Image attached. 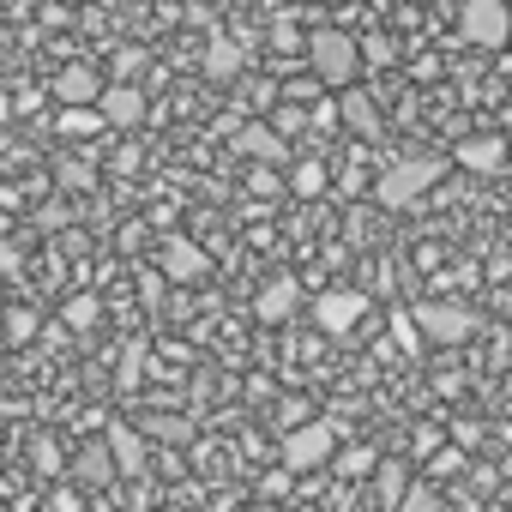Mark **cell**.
<instances>
[{"mask_svg": "<svg viewBox=\"0 0 512 512\" xmlns=\"http://www.w3.org/2000/svg\"><path fill=\"white\" fill-rule=\"evenodd\" d=\"M308 61H314V79L326 85V91H344V85H356L362 79V43L350 37V31H314L308 37Z\"/></svg>", "mask_w": 512, "mask_h": 512, "instance_id": "obj_1", "label": "cell"}, {"mask_svg": "<svg viewBox=\"0 0 512 512\" xmlns=\"http://www.w3.org/2000/svg\"><path fill=\"white\" fill-rule=\"evenodd\" d=\"M434 181H440V157H398V163L374 181V199L398 211V205H416Z\"/></svg>", "mask_w": 512, "mask_h": 512, "instance_id": "obj_2", "label": "cell"}, {"mask_svg": "<svg viewBox=\"0 0 512 512\" xmlns=\"http://www.w3.org/2000/svg\"><path fill=\"white\" fill-rule=\"evenodd\" d=\"M458 31H464V43L470 49H506L512 43V7L506 0H464L458 7Z\"/></svg>", "mask_w": 512, "mask_h": 512, "instance_id": "obj_3", "label": "cell"}, {"mask_svg": "<svg viewBox=\"0 0 512 512\" xmlns=\"http://www.w3.org/2000/svg\"><path fill=\"white\" fill-rule=\"evenodd\" d=\"M332 452H338V428L332 422H296L290 428V440H284V470H320V464H332Z\"/></svg>", "mask_w": 512, "mask_h": 512, "instance_id": "obj_4", "label": "cell"}, {"mask_svg": "<svg viewBox=\"0 0 512 512\" xmlns=\"http://www.w3.org/2000/svg\"><path fill=\"white\" fill-rule=\"evenodd\" d=\"M362 320H368V296H362V290H326V296L314 302V326H320L326 338H350Z\"/></svg>", "mask_w": 512, "mask_h": 512, "instance_id": "obj_5", "label": "cell"}, {"mask_svg": "<svg viewBox=\"0 0 512 512\" xmlns=\"http://www.w3.org/2000/svg\"><path fill=\"white\" fill-rule=\"evenodd\" d=\"M416 326H422L428 344H446V350H452V344H464V338L476 332V314L458 308V302H422V308H416Z\"/></svg>", "mask_w": 512, "mask_h": 512, "instance_id": "obj_6", "label": "cell"}, {"mask_svg": "<svg viewBox=\"0 0 512 512\" xmlns=\"http://www.w3.org/2000/svg\"><path fill=\"white\" fill-rule=\"evenodd\" d=\"M97 103H103V115H109V127H115V133H133V127H145V115H151V103H145L139 79H109Z\"/></svg>", "mask_w": 512, "mask_h": 512, "instance_id": "obj_7", "label": "cell"}, {"mask_svg": "<svg viewBox=\"0 0 512 512\" xmlns=\"http://www.w3.org/2000/svg\"><path fill=\"white\" fill-rule=\"evenodd\" d=\"M205 272H211V253L205 247H193L187 235L163 241V278L169 284H205Z\"/></svg>", "mask_w": 512, "mask_h": 512, "instance_id": "obj_8", "label": "cell"}, {"mask_svg": "<svg viewBox=\"0 0 512 512\" xmlns=\"http://www.w3.org/2000/svg\"><path fill=\"white\" fill-rule=\"evenodd\" d=\"M458 169H470V175H506L512 169V145L500 133H476V139L458 145Z\"/></svg>", "mask_w": 512, "mask_h": 512, "instance_id": "obj_9", "label": "cell"}, {"mask_svg": "<svg viewBox=\"0 0 512 512\" xmlns=\"http://www.w3.org/2000/svg\"><path fill=\"white\" fill-rule=\"evenodd\" d=\"M103 73L91 67V61H73V67H61L55 79H49V91H55V103H97L103 97Z\"/></svg>", "mask_w": 512, "mask_h": 512, "instance_id": "obj_10", "label": "cell"}, {"mask_svg": "<svg viewBox=\"0 0 512 512\" xmlns=\"http://www.w3.org/2000/svg\"><path fill=\"white\" fill-rule=\"evenodd\" d=\"M73 476H79V488H109V482L121 476V464H115V446H109V434L73 452Z\"/></svg>", "mask_w": 512, "mask_h": 512, "instance_id": "obj_11", "label": "cell"}, {"mask_svg": "<svg viewBox=\"0 0 512 512\" xmlns=\"http://www.w3.org/2000/svg\"><path fill=\"white\" fill-rule=\"evenodd\" d=\"M296 308H302V284H296V278H272V284L260 290V302H253V314H260L266 326L296 320Z\"/></svg>", "mask_w": 512, "mask_h": 512, "instance_id": "obj_12", "label": "cell"}, {"mask_svg": "<svg viewBox=\"0 0 512 512\" xmlns=\"http://www.w3.org/2000/svg\"><path fill=\"white\" fill-rule=\"evenodd\" d=\"M235 151L253 157V163H284V133H278V121H247V127L235 133Z\"/></svg>", "mask_w": 512, "mask_h": 512, "instance_id": "obj_13", "label": "cell"}, {"mask_svg": "<svg viewBox=\"0 0 512 512\" xmlns=\"http://www.w3.org/2000/svg\"><path fill=\"white\" fill-rule=\"evenodd\" d=\"M55 133H61V139H97V133H115V127H109L103 103H61Z\"/></svg>", "mask_w": 512, "mask_h": 512, "instance_id": "obj_14", "label": "cell"}, {"mask_svg": "<svg viewBox=\"0 0 512 512\" xmlns=\"http://www.w3.org/2000/svg\"><path fill=\"white\" fill-rule=\"evenodd\" d=\"M338 115H344V127H350V133H362V139H374V133H380V103H374L362 85H344V91H338Z\"/></svg>", "mask_w": 512, "mask_h": 512, "instance_id": "obj_15", "label": "cell"}, {"mask_svg": "<svg viewBox=\"0 0 512 512\" xmlns=\"http://www.w3.org/2000/svg\"><path fill=\"white\" fill-rule=\"evenodd\" d=\"M103 434H109V446H115V464H121V476H145V470H151V464H145V458H151V452H145V428L109 422Z\"/></svg>", "mask_w": 512, "mask_h": 512, "instance_id": "obj_16", "label": "cell"}, {"mask_svg": "<svg viewBox=\"0 0 512 512\" xmlns=\"http://www.w3.org/2000/svg\"><path fill=\"white\" fill-rule=\"evenodd\" d=\"M241 67H247V49H241L235 37H211V43H205V79L235 85V79H241Z\"/></svg>", "mask_w": 512, "mask_h": 512, "instance_id": "obj_17", "label": "cell"}, {"mask_svg": "<svg viewBox=\"0 0 512 512\" xmlns=\"http://www.w3.org/2000/svg\"><path fill=\"white\" fill-rule=\"evenodd\" d=\"M404 494H410V464H398V458H380L374 500H380V506H392V512H404Z\"/></svg>", "mask_w": 512, "mask_h": 512, "instance_id": "obj_18", "label": "cell"}, {"mask_svg": "<svg viewBox=\"0 0 512 512\" xmlns=\"http://www.w3.org/2000/svg\"><path fill=\"white\" fill-rule=\"evenodd\" d=\"M332 187V169L320 163V157H302V163H290V193L296 199H320Z\"/></svg>", "mask_w": 512, "mask_h": 512, "instance_id": "obj_19", "label": "cell"}, {"mask_svg": "<svg viewBox=\"0 0 512 512\" xmlns=\"http://www.w3.org/2000/svg\"><path fill=\"white\" fill-rule=\"evenodd\" d=\"M61 320H67V332H91V326L103 320V302H97V296H67Z\"/></svg>", "mask_w": 512, "mask_h": 512, "instance_id": "obj_20", "label": "cell"}, {"mask_svg": "<svg viewBox=\"0 0 512 512\" xmlns=\"http://www.w3.org/2000/svg\"><path fill=\"white\" fill-rule=\"evenodd\" d=\"M284 187H290V181H284V175H278L272 163H260V169H247V193H260V199H278Z\"/></svg>", "mask_w": 512, "mask_h": 512, "instance_id": "obj_21", "label": "cell"}, {"mask_svg": "<svg viewBox=\"0 0 512 512\" xmlns=\"http://www.w3.org/2000/svg\"><path fill=\"white\" fill-rule=\"evenodd\" d=\"M55 181H61V193H85V187H97V169L91 163H61Z\"/></svg>", "mask_w": 512, "mask_h": 512, "instance_id": "obj_22", "label": "cell"}, {"mask_svg": "<svg viewBox=\"0 0 512 512\" xmlns=\"http://www.w3.org/2000/svg\"><path fill=\"white\" fill-rule=\"evenodd\" d=\"M392 338H398V350H422V344H428L422 326H416V308H410V314H392Z\"/></svg>", "mask_w": 512, "mask_h": 512, "instance_id": "obj_23", "label": "cell"}, {"mask_svg": "<svg viewBox=\"0 0 512 512\" xmlns=\"http://www.w3.org/2000/svg\"><path fill=\"white\" fill-rule=\"evenodd\" d=\"M362 61H368V67H392V61H398V43H392V37H368V43H362Z\"/></svg>", "mask_w": 512, "mask_h": 512, "instance_id": "obj_24", "label": "cell"}, {"mask_svg": "<svg viewBox=\"0 0 512 512\" xmlns=\"http://www.w3.org/2000/svg\"><path fill=\"white\" fill-rule=\"evenodd\" d=\"M25 338H37V314L31 308H13L7 314V344H25Z\"/></svg>", "mask_w": 512, "mask_h": 512, "instance_id": "obj_25", "label": "cell"}, {"mask_svg": "<svg viewBox=\"0 0 512 512\" xmlns=\"http://www.w3.org/2000/svg\"><path fill=\"white\" fill-rule=\"evenodd\" d=\"M139 374H145V344L133 338V344L121 350V386H139Z\"/></svg>", "mask_w": 512, "mask_h": 512, "instance_id": "obj_26", "label": "cell"}, {"mask_svg": "<svg viewBox=\"0 0 512 512\" xmlns=\"http://www.w3.org/2000/svg\"><path fill=\"white\" fill-rule=\"evenodd\" d=\"M362 470H380V458H374L368 446H350V452L338 458V476H362Z\"/></svg>", "mask_w": 512, "mask_h": 512, "instance_id": "obj_27", "label": "cell"}, {"mask_svg": "<svg viewBox=\"0 0 512 512\" xmlns=\"http://www.w3.org/2000/svg\"><path fill=\"white\" fill-rule=\"evenodd\" d=\"M19 266H25V247H19L13 235H0V278H13Z\"/></svg>", "mask_w": 512, "mask_h": 512, "instance_id": "obj_28", "label": "cell"}, {"mask_svg": "<svg viewBox=\"0 0 512 512\" xmlns=\"http://www.w3.org/2000/svg\"><path fill=\"white\" fill-rule=\"evenodd\" d=\"M31 452H37V470H43V476H55V470H61V446H55L49 434H43V440H37Z\"/></svg>", "mask_w": 512, "mask_h": 512, "instance_id": "obj_29", "label": "cell"}, {"mask_svg": "<svg viewBox=\"0 0 512 512\" xmlns=\"http://www.w3.org/2000/svg\"><path fill=\"white\" fill-rule=\"evenodd\" d=\"M440 506V494L434 488H422V482H410V494H404V512H434Z\"/></svg>", "mask_w": 512, "mask_h": 512, "instance_id": "obj_30", "label": "cell"}, {"mask_svg": "<svg viewBox=\"0 0 512 512\" xmlns=\"http://www.w3.org/2000/svg\"><path fill=\"white\" fill-rule=\"evenodd\" d=\"M145 73V49H121V61H115V79H139Z\"/></svg>", "mask_w": 512, "mask_h": 512, "instance_id": "obj_31", "label": "cell"}, {"mask_svg": "<svg viewBox=\"0 0 512 512\" xmlns=\"http://www.w3.org/2000/svg\"><path fill=\"white\" fill-rule=\"evenodd\" d=\"M145 434H163V440H187V422H169V416H151Z\"/></svg>", "mask_w": 512, "mask_h": 512, "instance_id": "obj_32", "label": "cell"}, {"mask_svg": "<svg viewBox=\"0 0 512 512\" xmlns=\"http://www.w3.org/2000/svg\"><path fill=\"white\" fill-rule=\"evenodd\" d=\"M458 470H464V452H458V446H446V452L434 458V476H458Z\"/></svg>", "mask_w": 512, "mask_h": 512, "instance_id": "obj_33", "label": "cell"}, {"mask_svg": "<svg viewBox=\"0 0 512 512\" xmlns=\"http://www.w3.org/2000/svg\"><path fill=\"white\" fill-rule=\"evenodd\" d=\"M37 223H43V229H61V223H67V205H61V199H55V205H43V211H37Z\"/></svg>", "mask_w": 512, "mask_h": 512, "instance_id": "obj_34", "label": "cell"}, {"mask_svg": "<svg viewBox=\"0 0 512 512\" xmlns=\"http://www.w3.org/2000/svg\"><path fill=\"white\" fill-rule=\"evenodd\" d=\"M241 103H253V109H266V103H272V85H247V91H241Z\"/></svg>", "mask_w": 512, "mask_h": 512, "instance_id": "obj_35", "label": "cell"}, {"mask_svg": "<svg viewBox=\"0 0 512 512\" xmlns=\"http://www.w3.org/2000/svg\"><path fill=\"white\" fill-rule=\"evenodd\" d=\"M272 121H278V133H296V127H302V109H278Z\"/></svg>", "mask_w": 512, "mask_h": 512, "instance_id": "obj_36", "label": "cell"}, {"mask_svg": "<svg viewBox=\"0 0 512 512\" xmlns=\"http://www.w3.org/2000/svg\"><path fill=\"white\" fill-rule=\"evenodd\" d=\"M0 235H13V217H7V205H0Z\"/></svg>", "mask_w": 512, "mask_h": 512, "instance_id": "obj_37", "label": "cell"}]
</instances>
